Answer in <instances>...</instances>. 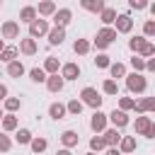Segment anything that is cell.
Here are the masks:
<instances>
[{
  "instance_id": "obj_52",
  "label": "cell",
  "mask_w": 155,
  "mask_h": 155,
  "mask_svg": "<svg viewBox=\"0 0 155 155\" xmlns=\"http://www.w3.org/2000/svg\"><path fill=\"white\" fill-rule=\"evenodd\" d=\"M0 75H2V70H0Z\"/></svg>"
},
{
  "instance_id": "obj_36",
  "label": "cell",
  "mask_w": 155,
  "mask_h": 155,
  "mask_svg": "<svg viewBox=\"0 0 155 155\" xmlns=\"http://www.w3.org/2000/svg\"><path fill=\"white\" fill-rule=\"evenodd\" d=\"M29 80L36 82V85L46 82V73H44V68H31V70H29Z\"/></svg>"
},
{
  "instance_id": "obj_27",
  "label": "cell",
  "mask_w": 155,
  "mask_h": 155,
  "mask_svg": "<svg viewBox=\"0 0 155 155\" xmlns=\"http://www.w3.org/2000/svg\"><path fill=\"white\" fill-rule=\"evenodd\" d=\"M99 19H102L104 27H111L114 19H116V10H114V7H104V10L99 12Z\"/></svg>"
},
{
  "instance_id": "obj_3",
  "label": "cell",
  "mask_w": 155,
  "mask_h": 155,
  "mask_svg": "<svg viewBox=\"0 0 155 155\" xmlns=\"http://www.w3.org/2000/svg\"><path fill=\"white\" fill-rule=\"evenodd\" d=\"M136 133H140L145 138H155V124H153V119L148 114L136 116Z\"/></svg>"
},
{
  "instance_id": "obj_29",
  "label": "cell",
  "mask_w": 155,
  "mask_h": 155,
  "mask_svg": "<svg viewBox=\"0 0 155 155\" xmlns=\"http://www.w3.org/2000/svg\"><path fill=\"white\" fill-rule=\"evenodd\" d=\"M17 56H19V51H17V46H5V48L0 51V61H2V63H10V61H17Z\"/></svg>"
},
{
  "instance_id": "obj_9",
  "label": "cell",
  "mask_w": 155,
  "mask_h": 155,
  "mask_svg": "<svg viewBox=\"0 0 155 155\" xmlns=\"http://www.w3.org/2000/svg\"><path fill=\"white\" fill-rule=\"evenodd\" d=\"M102 140H104L107 148H116L119 140H121V131L114 128V126H111V128H104V131H102Z\"/></svg>"
},
{
  "instance_id": "obj_51",
  "label": "cell",
  "mask_w": 155,
  "mask_h": 155,
  "mask_svg": "<svg viewBox=\"0 0 155 155\" xmlns=\"http://www.w3.org/2000/svg\"><path fill=\"white\" fill-rule=\"evenodd\" d=\"M0 5H2V0H0Z\"/></svg>"
},
{
  "instance_id": "obj_43",
  "label": "cell",
  "mask_w": 155,
  "mask_h": 155,
  "mask_svg": "<svg viewBox=\"0 0 155 155\" xmlns=\"http://www.w3.org/2000/svg\"><path fill=\"white\" fill-rule=\"evenodd\" d=\"M153 56H155V46L148 41V44H145V48L140 51V58H153Z\"/></svg>"
},
{
  "instance_id": "obj_44",
  "label": "cell",
  "mask_w": 155,
  "mask_h": 155,
  "mask_svg": "<svg viewBox=\"0 0 155 155\" xmlns=\"http://www.w3.org/2000/svg\"><path fill=\"white\" fill-rule=\"evenodd\" d=\"M128 5H131L133 10H143V7H148V2H145V0H128Z\"/></svg>"
},
{
  "instance_id": "obj_11",
  "label": "cell",
  "mask_w": 155,
  "mask_h": 155,
  "mask_svg": "<svg viewBox=\"0 0 155 155\" xmlns=\"http://www.w3.org/2000/svg\"><path fill=\"white\" fill-rule=\"evenodd\" d=\"M107 121H111L114 128H124V126H128V114L121 109H114L111 114H107Z\"/></svg>"
},
{
  "instance_id": "obj_19",
  "label": "cell",
  "mask_w": 155,
  "mask_h": 155,
  "mask_svg": "<svg viewBox=\"0 0 155 155\" xmlns=\"http://www.w3.org/2000/svg\"><path fill=\"white\" fill-rule=\"evenodd\" d=\"M24 73H27V68H24V63H22L19 58L7 63V75H10V78H22Z\"/></svg>"
},
{
  "instance_id": "obj_23",
  "label": "cell",
  "mask_w": 155,
  "mask_h": 155,
  "mask_svg": "<svg viewBox=\"0 0 155 155\" xmlns=\"http://www.w3.org/2000/svg\"><path fill=\"white\" fill-rule=\"evenodd\" d=\"M0 124H2V131H5V133L17 131V126H19V121H17V116H15V114H5V116L0 119Z\"/></svg>"
},
{
  "instance_id": "obj_38",
  "label": "cell",
  "mask_w": 155,
  "mask_h": 155,
  "mask_svg": "<svg viewBox=\"0 0 155 155\" xmlns=\"http://www.w3.org/2000/svg\"><path fill=\"white\" fill-rule=\"evenodd\" d=\"M131 68H133V73H143V70H145V58H140V56L133 53V58H131Z\"/></svg>"
},
{
  "instance_id": "obj_46",
  "label": "cell",
  "mask_w": 155,
  "mask_h": 155,
  "mask_svg": "<svg viewBox=\"0 0 155 155\" xmlns=\"http://www.w3.org/2000/svg\"><path fill=\"white\" fill-rule=\"evenodd\" d=\"M104 150H107V155H121L119 148H104Z\"/></svg>"
},
{
  "instance_id": "obj_13",
  "label": "cell",
  "mask_w": 155,
  "mask_h": 155,
  "mask_svg": "<svg viewBox=\"0 0 155 155\" xmlns=\"http://www.w3.org/2000/svg\"><path fill=\"white\" fill-rule=\"evenodd\" d=\"M58 75H61L63 80H78V78H80V65H78V63H63Z\"/></svg>"
},
{
  "instance_id": "obj_45",
  "label": "cell",
  "mask_w": 155,
  "mask_h": 155,
  "mask_svg": "<svg viewBox=\"0 0 155 155\" xmlns=\"http://www.w3.org/2000/svg\"><path fill=\"white\" fill-rule=\"evenodd\" d=\"M7 94H10V92H7V85H2V82H0V102H5V99H7Z\"/></svg>"
},
{
  "instance_id": "obj_47",
  "label": "cell",
  "mask_w": 155,
  "mask_h": 155,
  "mask_svg": "<svg viewBox=\"0 0 155 155\" xmlns=\"http://www.w3.org/2000/svg\"><path fill=\"white\" fill-rule=\"evenodd\" d=\"M56 155H73V153H70V150H68V148H61V150H58V153H56Z\"/></svg>"
},
{
  "instance_id": "obj_39",
  "label": "cell",
  "mask_w": 155,
  "mask_h": 155,
  "mask_svg": "<svg viewBox=\"0 0 155 155\" xmlns=\"http://www.w3.org/2000/svg\"><path fill=\"white\" fill-rule=\"evenodd\" d=\"M136 107V99L133 97H119V109L121 111H131Z\"/></svg>"
},
{
  "instance_id": "obj_31",
  "label": "cell",
  "mask_w": 155,
  "mask_h": 155,
  "mask_svg": "<svg viewBox=\"0 0 155 155\" xmlns=\"http://www.w3.org/2000/svg\"><path fill=\"white\" fill-rule=\"evenodd\" d=\"M102 92L109 94V97H116V94H119V82L111 80V78H107V80L102 82Z\"/></svg>"
},
{
  "instance_id": "obj_2",
  "label": "cell",
  "mask_w": 155,
  "mask_h": 155,
  "mask_svg": "<svg viewBox=\"0 0 155 155\" xmlns=\"http://www.w3.org/2000/svg\"><path fill=\"white\" fill-rule=\"evenodd\" d=\"M114 39H116L114 27H102V29L97 31V36H94V46H97V51L104 53V48H109V46L114 44Z\"/></svg>"
},
{
  "instance_id": "obj_49",
  "label": "cell",
  "mask_w": 155,
  "mask_h": 155,
  "mask_svg": "<svg viewBox=\"0 0 155 155\" xmlns=\"http://www.w3.org/2000/svg\"><path fill=\"white\" fill-rule=\"evenodd\" d=\"M2 116H5V111H2V107H0V119H2Z\"/></svg>"
},
{
  "instance_id": "obj_12",
  "label": "cell",
  "mask_w": 155,
  "mask_h": 155,
  "mask_svg": "<svg viewBox=\"0 0 155 155\" xmlns=\"http://www.w3.org/2000/svg\"><path fill=\"white\" fill-rule=\"evenodd\" d=\"M17 51L24 53V56H34V53L39 51V44H36V39L24 36V39H19V48H17Z\"/></svg>"
},
{
  "instance_id": "obj_25",
  "label": "cell",
  "mask_w": 155,
  "mask_h": 155,
  "mask_svg": "<svg viewBox=\"0 0 155 155\" xmlns=\"http://www.w3.org/2000/svg\"><path fill=\"white\" fill-rule=\"evenodd\" d=\"M145 44H148L145 36H133V39H128V48H131L136 56H140V51L145 48Z\"/></svg>"
},
{
  "instance_id": "obj_5",
  "label": "cell",
  "mask_w": 155,
  "mask_h": 155,
  "mask_svg": "<svg viewBox=\"0 0 155 155\" xmlns=\"http://www.w3.org/2000/svg\"><path fill=\"white\" fill-rule=\"evenodd\" d=\"M51 19H53V27H68L70 24V19H73V10L70 7H61V10H56L53 15H51Z\"/></svg>"
},
{
  "instance_id": "obj_21",
  "label": "cell",
  "mask_w": 155,
  "mask_h": 155,
  "mask_svg": "<svg viewBox=\"0 0 155 155\" xmlns=\"http://www.w3.org/2000/svg\"><path fill=\"white\" fill-rule=\"evenodd\" d=\"M138 114H148V111H153L155 109V97H143L140 102H136V107H133Z\"/></svg>"
},
{
  "instance_id": "obj_18",
  "label": "cell",
  "mask_w": 155,
  "mask_h": 155,
  "mask_svg": "<svg viewBox=\"0 0 155 155\" xmlns=\"http://www.w3.org/2000/svg\"><path fill=\"white\" fill-rule=\"evenodd\" d=\"M80 2V7L82 10H87V12H94V15H99L107 5H104V0H78Z\"/></svg>"
},
{
  "instance_id": "obj_1",
  "label": "cell",
  "mask_w": 155,
  "mask_h": 155,
  "mask_svg": "<svg viewBox=\"0 0 155 155\" xmlns=\"http://www.w3.org/2000/svg\"><path fill=\"white\" fill-rule=\"evenodd\" d=\"M126 87L131 94H143L148 90V78L143 73H126Z\"/></svg>"
},
{
  "instance_id": "obj_15",
  "label": "cell",
  "mask_w": 155,
  "mask_h": 155,
  "mask_svg": "<svg viewBox=\"0 0 155 155\" xmlns=\"http://www.w3.org/2000/svg\"><path fill=\"white\" fill-rule=\"evenodd\" d=\"M46 39H48L51 46H61V44L65 41V29H63V27H51L48 34H46Z\"/></svg>"
},
{
  "instance_id": "obj_50",
  "label": "cell",
  "mask_w": 155,
  "mask_h": 155,
  "mask_svg": "<svg viewBox=\"0 0 155 155\" xmlns=\"http://www.w3.org/2000/svg\"><path fill=\"white\" fill-rule=\"evenodd\" d=\"M87 155H99V153H92V150H90V153H87Z\"/></svg>"
},
{
  "instance_id": "obj_48",
  "label": "cell",
  "mask_w": 155,
  "mask_h": 155,
  "mask_svg": "<svg viewBox=\"0 0 155 155\" xmlns=\"http://www.w3.org/2000/svg\"><path fill=\"white\" fill-rule=\"evenodd\" d=\"M2 48H5V39H0V51H2Z\"/></svg>"
},
{
  "instance_id": "obj_33",
  "label": "cell",
  "mask_w": 155,
  "mask_h": 155,
  "mask_svg": "<svg viewBox=\"0 0 155 155\" xmlns=\"http://www.w3.org/2000/svg\"><path fill=\"white\" fill-rule=\"evenodd\" d=\"M2 107H5V111H7V114H15V111H19L22 99H19V97H7V99L2 102Z\"/></svg>"
},
{
  "instance_id": "obj_24",
  "label": "cell",
  "mask_w": 155,
  "mask_h": 155,
  "mask_svg": "<svg viewBox=\"0 0 155 155\" xmlns=\"http://www.w3.org/2000/svg\"><path fill=\"white\" fill-rule=\"evenodd\" d=\"M29 148H31V153L39 155V153H44V150L48 148V140H46L44 136H34V138L29 140Z\"/></svg>"
},
{
  "instance_id": "obj_26",
  "label": "cell",
  "mask_w": 155,
  "mask_h": 155,
  "mask_svg": "<svg viewBox=\"0 0 155 155\" xmlns=\"http://www.w3.org/2000/svg\"><path fill=\"white\" fill-rule=\"evenodd\" d=\"M36 17H39V15H36V7H31V5H27V7L19 10V22H27V24H29V22H34Z\"/></svg>"
},
{
  "instance_id": "obj_37",
  "label": "cell",
  "mask_w": 155,
  "mask_h": 155,
  "mask_svg": "<svg viewBox=\"0 0 155 155\" xmlns=\"http://www.w3.org/2000/svg\"><path fill=\"white\" fill-rule=\"evenodd\" d=\"M104 148H107V145H104L102 136H97V133H94V136L90 138V150H92V153H99V150H104Z\"/></svg>"
},
{
  "instance_id": "obj_41",
  "label": "cell",
  "mask_w": 155,
  "mask_h": 155,
  "mask_svg": "<svg viewBox=\"0 0 155 155\" xmlns=\"http://www.w3.org/2000/svg\"><path fill=\"white\" fill-rule=\"evenodd\" d=\"M109 63H111V58L107 53H97V58H94V65L97 68H109Z\"/></svg>"
},
{
  "instance_id": "obj_10",
  "label": "cell",
  "mask_w": 155,
  "mask_h": 155,
  "mask_svg": "<svg viewBox=\"0 0 155 155\" xmlns=\"http://www.w3.org/2000/svg\"><path fill=\"white\" fill-rule=\"evenodd\" d=\"M0 34H2V39H17V36H19V22H15V19L2 22Z\"/></svg>"
},
{
  "instance_id": "obj_16",
  "label": "cell",
  "mask_w": 155,
  "mask_h": 155,
  "mask_svg": "<svg viewBox=\"0 0 155 155\" xmlns=\"http://www.w3.org/2000/svg\"><path fill=\"white\" fill-rule=\"evenodd\" d=\"M61 143H63V148H75L78 143H80V136H78V131H73V128H68V131H63L61 133Z\"/></svg>"
},
{
  "instance_id": "obj_42",
  "label": "cell",
  "mask_w": 155,
  "mask_h": 155,
  "mask_svg": "<svg viewBox=\"0 0 155 155\" xmlns=\"http://www.w3.org/2000/svg\"><path fill=\"white\" fill-rule=\"evenodd\" d=\"M10 148H12V140H10V136L2 131V133H0V153H7Z\"/></svg>"
},
{
  "instance_id": "obj_14",
  "label": "cell",
  "mask_w": 155,
  "mask_h": 155,
  "mask_svg": "<svg viewBox=\"0 0 155 155\" xmlns=\"http://www.w3.org/2000/svg\"><path fill=\"white\" fill-rule=\"evenodd\" d=\"M44 85H46V90H48V92H53V94H58V92L63 90V85H65V80H63V78H61L58 73H53V75H46V82H44Z\"/></svg>"
},
{
  "instance_id": "obj_6",
  "label": "cell",
  "mask_w": 155,
  "mask_h": 155,
  "mask_svg": "<svg viewBox=\"0 0 155 155\" xmlns=\"http://www.w3.org/2000/svg\"><path fill=\"white\" fill-rule=\"evenodd\" d=\"M48 29H51V27H48L46 19H39V17H36L34 22H29V36H31V39H41V36H46Z\"/></svg>"
},
{
  "instance_id": "obj_28",
  "label": "cell",
  "mask_w": 155,
  "mask_h": 155,
  "mask_svg": "<svg viewBox=\"0 0 155 155\" xmlns=\"http://www.w3.org/2000/svg\"><path fill=\"white\" fill-rule=\"evenodd\" d=\"M90 48H92V44H90L87 39H75V44H73V51H75L78 56H87Z\"/></svg>"
},
{
  "instance_id": "obj_17",
  "label": "cell",
  "mask_w": 155,
  "mask_h": 155,
  "mask_svg": "<svg viewBox=\"0 0 155 155\" xmlns=\"http://www.w3.org/2000/svg\"><path fill=\"white\" fill-rule=\"evenodd\" d=\"M116 148L121 150V155H131V153L136 150V138H133V136H121V140H119Z\"/></svg>"
},
{
  "instance_id": "obj_35",
  "label": "cell",
  "mask_w": 155,
  "mask_h": 155,
  "mask_svg": "<svg viewBox=\"0 0 155 155\" xmlns=\"http://www.w3.org/2000/svg\"><path fill=\"white\" fill-rule=\"evenodd\" d=\"M34 136H31V131L29 128H17V133H15V140L19 143V145H29V140H31Z\"/></svg>"
},
{
  "instance_id": "obj_40",
  "label": "cell",
  "mask_w": 155,
  "mask_h": 155,
  "mask_svg": "<svg viewBox=\"0 0 155 155\" xmlns=\"http://www.w3.org/2000/svg\"><path fill=\"white\" fill-rule=\"evenodd\" d=\"M143 36H145V39H153V36H155V19H145V24H143Z\"/></svg>"
},
{
  "instance_id": "obj_20",
  "label": "cell",
  "mask_w": 155,
  "mask_h": 155,
  "mask_svg": "<svg viewBox=\"0 0 155 155\" xmlns=\"http://www.w3.org/2000/svg\"><path fill=\"white\" fill-rule=\"evenodd\" d=\"M56 10H58V7H56V2H53V0H41V2H39V7H36V15H41V17H51Z\"/></svg>"
},
{
  "instance_id": "obj_34",
  "label": "cell",
  "mask_w": 155,
  "mask_h": 155,
  "mask_svg": "<svg viewBox=\"0 0 155 155\" xmlns=\"http://www.w3.org/2000/svg\"><path fill=\"white\" fill-rule=\"evenodd\" d=\"M82 107H85V104L75 97V99H70V102L65 104V111H68L70 116H80V114H82Z\"/></svg>"
},
{
  "instance_id": "obj_7",
  "label": "cell",
  "mask_w": 155,
  "mask_h": 155,
  "mask_svg": "<svg viewBox=\"0 0 155 155\" xmlns=\"http://www.w3.org/2000/svg\"><path fill=\"white\" fill-rule=\"evenodd\" d=\"M107 124H109V121H107V114L99 111V109H94V114H92V119H90V128L99 136V133L107 128Z\"/></svg>"
},
{
  "instance_id": "obj_4",
  "label": "cell",
  "mask_w": 155,
  "mask_h": 155,
  "mask_svg": "<svg viewBox=\"0 0 155 155\" xmlns=\"http://www.w3.org/2000/svg\"><path fill=\"white\" fill-rule=\"evenodd\" d=\"M80 102H82L85 107L99 109V107H102V94H99L94 87H82V92H80Z\"/></svg>"
},
{
  "instance_id": "obj_30",
  "label": "cell",
  "mask_w": 155,
  "mask_h": 155,
  "mask_svg": "<svg viewBox=\"0 0 155 155\" xmlns=\"http://www.w3.org/2000/svg\"><path fill=\"white\" fill-rule=\"evenodd\" d=\"M109 75H111V80H119V78H126V65L124 63H109Z\"/></svg>"
},
{
  "instance_id": "obj_8",
  "label": "cell",
  "mask_w": 155,
  "mask_h": 155,
  "mask_svg": "<svg viewBox=\"0 0 155 155\" xmlns=\"http://www.w3.org/2000/svg\"><path fill=\"white\" fill-rule=\"evenodd\" d=\"M133 29V19L128 17V15H116V19H114V31L116 34H128Z\"/></svg>"
},
{
  "instance_id": "obj_22",
  "label": "cell",
  "mask_w": 155,
  "mask_h": 155,
  "mask_svg": "<svg viewBox=\"0 0 155 155\" xmlns=\"http://www.w3.org/2000/svg\"><path fill=\"white\" fill-rule=\"evenodd\" d=\"M48 116H51V119H56V121L65 119V116H68V111H65V104H61V102H53V104L48 107Z\"/></svg>"
},
{
  "instance_id": "obj_32",
  "label": "cell",
  "mask_w": 155,
  "mask_h": 155,
  "mask_svg": "<svg viewBox=\"0 0 155 155\" xmlns=\"http://www.w3.org/2000/svg\"><path fill=\"white\" fill-rule=\"evenodd\" d=\"M58 70H61V63H58V58L48 56V58L44 61V73H46V75H53V73H58Z\"/></svg>"
},
{
  "instance_id": "obj_53",
  "label": "cell",
  "mask_w": 155,
  "mask_h": 155,
  "mask_svg": "<svg viewBox=\"0 0 155 155\" xmlns=\"http://www.w3.org/2000/svg\"><path fill=\"white\" fill-rule=\"evenodd\" d=\"M145 2H148V0H145Z\"/></svg>"
}]
</instances>
